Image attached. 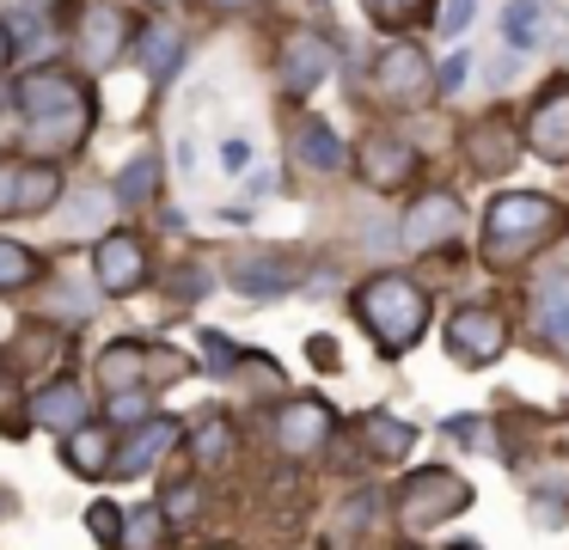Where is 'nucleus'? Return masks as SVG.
<instances>
[{"label": "nucleus", "instance_id": "obj_3", "mask_svg": "<svg viewBox=\"0 0 569 550\" xmlns=\"http://www.w3.org/2000/svg\"><path fill=\"white\" fill-rule=\"evenodd\" d=\"M471 508V483L453 477L447 464H422L405 489H398V526L410 532H429V526H447L453 513Z\"/></svg>", "mask_w": 569, "mask_h": 550}, {"label": "nucleus", "instance_id": "obj_14", "mask_svg": "<svg viewBox=\"0 0 569 550\" xmlns=\"http://www.w3.org/2000/svg\"><path fill=\"white\" fill-rule=\"evenodd\" d=\"M172 447H178V422H172V416H148V422H136V428H129V440L111 452V471L117 477H148Z\"/></svg>", "mask_w": 569, "mask_h": 550}, {"label": "nucleus", "instance_id": "obj_44", "mask_svg": "<svg viewBox=\"0 0 569 550\" xmlns=\"http://www.w3.org/2000/svg\"><path fill=\"white\" fill-rule=\"evenodd\" d=\"M214 12H246V7H263V0H209Z\"/></svg>", "mask_w": 569, "mask_h": 550}, {"label": "nucleus", "instance_id": "obj_42", "mask_svg": "<svg viewBox=\"0 0 569 550\" xmlns=\"http://www.w3.org/2000/svg\"><path fill=\"white\" fill-rule=\"evenodd\" d=\"M221 166H227V171H246V166H251V147H246V141H227V147H221Z\"/></svg>", "mask_w": 569, "mask_h": 550}, {"label": "nucleus", "instance_id": "obj_9", "mask_svg": "<svg viewBox=\"0 0 569 550\" xmlns=\"http://www.w3.org/2000/svg\"><path fill=\"white\" fill-rule=\"evenodd\" d=\"M520 122L515 117H502V110H490L483 122H471V134H466V166L478 171V178H508V171L520 166Z\"/></svg>", "mask_w": 569, "mask_h": 550}, {"label": "nucleus", "instance_id": "obj_20", "mask_svg": "<svg viewBox=\"0 0 569 550\" xmlns=\"http://www.w3.org/2000/svg\"><path fill=\"white\" fill-rule=\"evenodd\" d=\"M99 379H104V391L148 386V342H141V337L104 342V349H99Z\"/></svg>", "mask_w": 569, "mask_h": 550}, {"label": "nucleus", "instance_id": "obj_39", "mask_svg": "<svg viewBox=\"0 0 569 550\" xmlns=\"http://www.w3.org/2000/svg\"><path fill=\"white\" fill-rule=\"evenodd\" d=\"M471 12H478V0H447V12H441V37H459L471 24Z\"/></svg>", "mask_w": 569, "mask_h": 550}, {"label": "nucleus", "instance_id": "obj_21", "mask_svg": "<svg viewBox=\"0 0 569 550\" xmlns=\"http://www.w3.org/2000/svg\"><path fill=\"white\" fill-rule=\"evenodd\" d=\"M295 159L307 171H343L349 166V147H343V134L331 129V122H319V117H307L295 129Z\"/></svg>", "mask_w": 569, "mask_h": 550}, {"label": "nucleus", "instance_id": "obj_31", "mask_svg": "<svg viewBox=\"0 0 569 550\" xmlns=\"http://www.w3.org/2000/svg\"><path fill=\"white\" fill-rule=\"evenodd\" d=\"M148 416H153V398L141 386L111 391V403H104V422H111V428H136V422H148Z\"/></svg>", "mask_w": 569, "mask_h": 550}, {"label": "nucleus", "instance_id": "obj_34", "mask_svg": "<svg viewBox=\"0 0 569 550\" xmlns=\"http://www.w3.org/2000/svg\"><path fill=\"white\" fill-rule=\"evenodd\" d=\"M447 434H453L459 447H471V452H490V447H496L483 416H447Z\"/></svg>", "mask_w": 569, "mask_h": 550}, {"label": "nucleus", "instance_id": "obj_6", "mask_svg": "<svg viewBox=\"0 0 569 550\" xmlns=\"http://www.w3.org/2000/svg\"><path fill=\"white\" fill-rule=\"evenodd\" d=\"M331 428H337V416L325 398H288L270 422V440H276L282 459H312V452L331 440Z\"/></svg>", "mask_w": 569, "mask_h": 550}, {"label": "nucleus", "instance_id": "obj_7", "mask_svg": "<svg viewBox=\"0 0 569 550\" xmlns=\"http://www.w3.org/2000/svg\"><path fill=\"white\" fill-rule=\"evenodd\" d=\"M466 232V208H459L453 190H422L417 202L405 208V244L410 251H441Z\"/></svg>", "mask_w": 569, "mask_h": 550}, {"label": "nucleus", "instance_id": "obj_46", "mask_svg": "<svg viewBox=\"0 0 569 550\" xmlns=\"http://www.w3.org/2000/svg\"><path fill=\"white\" fill-rule=\"evenodd\" d=\"M148 7H178V0H148Z\"/></svg>", "mask_w": 569, "mask_h": 550}, {"label": "nucleus", "instance_id": "obj_43", "mask_svg": "<svg viewBox=\"0 0 569 550\" xmlns=\"http://www.w3.org/2000/svg\"><path fill=\"white\" fill-rule=\"evenodd\" d=\"M312 361L331 367V361H337V342H325V337H319V342H312Z\"/></svg>", "mask_w": 569, "mask_h": 550}, {"label": "nucleus", "instance_id": "obj_41", "mask_svg": "<svg viewBox=\"0 0 569 550\" xmlns=\"http://www.w3.org/2000/svg\"><path fill=\"white\" fill-rule=\"evenodd\" d=\"M178 293H209V269L184 263V269H178Z\"/></svg>", "mask_w": 569, "mask_h": 550}, {"label": "nucleus", "instance_id": "obj_48", "mask_svg": "<svg viewBox=\"0 0 569 550\" xmlns=\"http://www.w3.org/2000/svg\"><path fill=\"white\" fill-rule=\"evenodd\" d=\"M453 550H478V544H453Z\"/></svg>", "mask_w": 569, "mask_h": 550}, {"label": "nucleus", "instance_id": "obj_24", "mask_svg": "<svg viewBox=\"0 0 569 550\" xmlns=\"http://www.w3.org/2000/svg\"><path fill=\"white\" fill-rule=\"evenodd\" d=\"M62 202V171L50 159H31L19 166V196H13V214H50Z\"/></svg>", "mask_w": 569, "mask_h": 550}, {"label": "nucleus", "instance_id": "obj_12", "mask_svg": "<svg viewBox=\"0 0 569 550\" xmlns=\"http://www.w3.org/2000/svg\"><path fill=\"white\" fill-rule=\"evenodd\" d=\"M13 104H19V117H56V110L87 104V86L68 68H31L26 80L13 86Z\"/></svg>", "mask_w": 569, "mask_h": 550}, {"label": "nucleus", "instance_id": "obj_23", "mask_svg": "<svg viewBox=\"0 0 569 550\" xmlns=\"http://www.w3.org/2000/svg\"><path fill=\"white\" fill-rule=\"evenodd\" d=\"M62 452H68V464H74V477H104V471H111V452H117L111 422H104V428H87V422L68 428Z\"/></svg>", "mask_w": 569, "mask_h": 550}, {"label": "nucleus", "instance_id": "obj_25", "mask_svg": "<svg viewBox=\"0 0 569 550\" xmlns=\"http://www.w3.org/2000/svg\"><path fill=\"white\" fill-rule=\"evenodd\" d=\"M545 31H551V7H545V0H508V7H502L508 49H539Z\"/></svg>", "mask_w": 569, "mask_h": 550}, {"label": "nucleus", "instance_id": "obj_5", "mask_svg": "<svg viewBox=\"0 0 569 550\" xmlns=\"http://www.w3.org/2000/svg\"><path fill=\"white\" fill-rule=\"evenodd\" d=\"M447 354H453L459 367H490L508 354V324L502 312H490V306H459L453 324H447Z\"/></svg>", "mask_w": 569, "mask_h": 550}, {"label": "nucleus", "instance_id": "obj_18", "mask_svg": "<svg viewBox=\"0 0 569 550\" xmlns=\"http://www.w3.org/2000/svg\"><path fill=\"white\" fill-rule=\"evenodd\" d=\"M31 129L19 134L26 141V153H74L80 141H87V129H92V110L87 104H74V110H56V117H26Z\"/></svg>", "mask_w": 569, "mask_h": 550}, {"label": "nucleus", "instance_id": "obj_32", "mask_svg": "<svg viewBox=\"0 0 569 550\" xmlns=\"http://www.w3.org/2000/svg\"><path fill=\"white\" fill-rule=\"evenodd\" d=\"M380 489H356V496H349L343 501V513H337V532H343V538H356V532H368V520H373V513H380Z\"/></svg>", "mask_w": 569, "mask_h": 550}, {"label": "nucleus", "instance_id": "obj_4", "mask_svg": "<svg viewBox=\"0 0 569 550\" xmlns=\"http://www.w3.org/2000/svg\"><path fill=\"white\" fill-rule=\"evenodd\" d=\"M373 86H380L386 104H422V98L435 92V68H429V56H422V43H410V37L386 43L380 61H373Z\"/></svg>", "mask_w": 569, "mask_h": 550}, {"label": "nucleus", "instance_id": "obj_27", "mask_svg": "<svg viewBox=\"0 0 569 550\" xmlns=\"http://www.w3.org/2000/svg\"><path fill=\"white\" fill-rule=\"evenodd\" d=\"M153 190H160V153H136L123 171H117V190L111 196L123 208H136V202H148Z\"/></svg>", "mask_w": 569, "mask_h": 550}, {"label": "nucleus", "instance_id": "obj_38", "mask_svg": "<svg viewBox=\"0 0 569 550\" xmlns=\"http://www.w3.org/2000/svg\"><path fill=\"white\" fill-rule=\"evenodd\" d=\"M160 513H166V526H172V520H190V513H197V489H190V483H178V489H166V501H160Z\"/></svg>", "mask_w": 569, "mask_h": 550}, {"label": "nucleus", "instance_id": "obj_22", "mask_svg": "<svg viewBox=\"0 0 569 550\" xmlns=\"http://www.w3.org/2000/svg\"><path fill=\"white\" fill-rule=\"evenodd\" d=\"M361 447H368L373 459L398 464L410 447H417V428H410L405 416H392V410H368L361 416Z\"/></svg>", "mask_w": 569, "mask_h": 550}, {"label": "nucleus", "instance_id": "obj_35", "mask_svg": "<svg viewBox=\"0 0 569 550\" xmlns=\"http://www.w3.org/2000/svg\"><path fill=\"white\" fill-rule=\"evenodd\" d=\"M422 7H429V0H368V12L386 24V31H405V24L417 19Z\"/></svg>", "mask_w": 569, "mask_h": 550}, {"label": "nucleus", "instance_id": "obj_8", "mask_svg": "<svg viewBox=\"0 0 569 550\" xmlns=\"http://www.w3.org/2000/svg\"><path fill=\"white\" fill-rule=\"evenodd\" d=\"M92 276L117 300L148 288V244H141V232H104L99 251H92Z\"/></svg>", "mask_w": 569, "mask_h": 550}, {"label": "nucleus", "instance_id": "obj_47", "mask_svg": "<svg viewBox=\"0 0 569 550\" xmlns=\"http://www.w3.org/2000/svg\"><path fill=\"white\" fill-rule=\"evenodd\" d=\"M209 550H239V544H209Z\"/></svg>", "mask_w": 569, "mask_h": 550}, {"label": "nucleus", "instance_id": "obj_33", "mask_svg": "<svg viewBox=\"0 0 569 550\" xmlns=\"http://www.w3.org/2000/svg\"><path fill=\"white\" fill-rule=\"evenodd\" d=\"M87 532L99 538V544L117 550V532H123V508H117V501H92V508H87Z\"/></svg>", "mask_w": 569, "mask_h": 550}, {"label": "nucleus", "instance_id": "obj_1", "mask_svg": "<svg viewBox=\"0 0 569 550\" xmlns=\"http://www.w3.org/2000/svg\"><path fill=\"white\" fill-rule=\"evenodd\" d=\"M563 227H569L563 202H551V196H539V190H502L483 208V263H496V269L527 263V257H539Z\"/></svg>", "mask_w": 569, "mask_h": 550}, {"label": "nucleus", "instance_id": "obj_37", "mask_svg": "<svg viewBox=\"0 0 569 550\" xmlns=\"http://www.w3.org/2000/svg\"><path fill=\"white\" fill-rule=\"evenodd\" d=\"M202 354H209V373H233V367H239L233 342H227V337H214V330H202Z\"/></svg>", "mask_w": 569, "mask_h": 550}, {"label": "nucleus", "instance_id": "obj_28", "mask_svg": "<svg viewBox=\"0 0 569 550\" xmlns=\"http://www.w3.org/2000/svg\"><path fill=\"white\" fill-rule=\"evenodd\" d=\"M38 251H26L19 239H0V293H19V288H31L38 281Z\"/></svg>", "mask_w": 569, "mask_h": 550}, {"label": "nucleus", "instance_id": "obj_19", "mask_svg": "<svg viewBox=\"0 0 569 550\" xmlns=\"http://www.w3.org/2000/svg\"><path fill=\"white\" fill-rule=\"evenodd\" d=\"M136 56H141V73H148L153 86H166L178 73V61H184V31L178 24H141L136 31Z\"/></svg>", "mask_w": 569, "mask_h": 550}, {"label": "nucleus", "instance_id": "obj_40", "mask_svg": "<svg viewBox=\"0 0 569 550\" xmlns=\"http://www.w3.org/2000/svg\"><path fill=\"white\" fill-rule=\"evenodd\" d=\"M13 196H19V166H0V220L13 214Z\"/></svg>", "mask_w": 569, "mask_h": 550}, {"label": "nucleus", "instance_id": "obj_45", "mask_svg": "<svg viewBox=\"0 0 569 550\" xmlns=\"http://www.w3.org/2000/svg\"><path fill=\"white\" fill-rule=\"evenodd\" d=\"M7 61H13V31L0 24V68H7Z\"/></svg>", "mask_w": 569, "mask_h": 550}, {"label": "nucleus", "instance_id": "obj_11", "mask_svg": "<svg viewBox=\"0 0 569 550\" xmlns=\"http://www.w3.org/2000/svg\"><path fill=\"white\" fill-rule=\"evenodd\" d=\"M417 147L405 141V134H368V141L356 147V171L361 183H373V190H398V183L417 178Z\"/></svg>", "mask_w": 569, "mask_h": 550}, {"label": "nucleus", "instance_id": "obj_29", "mask_svg": "<svg viewBox=\"0 0 569 550\" xmlns=\"http://www.w3.org/2000/svg\"><path fill=\"white\" fill-rule=\"evenodd\" d=\"M160 532H166L160 501H153V508H136V513H123V532H117V550H153V544H160Z\"/></svg>", "mask_w": 569, "mask_h": 550}, {"label": "nucleus", "instance_id": "obj_17", "mask_svg": "<svg viewBox=\"0 0 569 550\" xmlns=\"http://www.w3.org/2000/svg\"><path fill=\"white\" fill-rule=\"evenodd\" d=\"M87 422V391L74 379H43L31 391V428H50V434H68V428Z\"/></svg>", "mask_w": 569, "mask_h": 550}, {"label": "nucleus", "instance_id": "obj_13", "mask_svg": "<svg viewBox=\"0 0 569 550\" xmlns=\"http://www.w3.org/2000/svg\"><path fill=\"white\" fill-rule=\"evenodd\" d=\"M276 68H282L288 92L307 98V92H319V86H325V73L337 68V56H331V43H325L319 31H295L282 43V56H276Z\"/></svg>", "mask_w": 569, "mask_h": 550}, {"label": "nucleus", "instance_id": "obj_26", "mask_svg": "<svg viewBox=\"0 0 569 550\" xmlns=\"http://www.w3.org/2000/svg\"><path fill=\"white\" fill-rule=\"evenodd\" d=\"M190 447H197L202 471H221V464L233 459V428H227V416H202V422L190 428Z\"/></svg>", "mask_w": 569, "mask_h": 550}, {"label": "nucleus", "instance_id": "obj_10", "mask_svg": "<svg viewBox=\"0 0 569 550\" xmlns=\"http://www.w3.org/2000/svg\"><path fill=\"white\" fill-rule=\"evenodd\" d=\"M129 37H136V24L117 0H87V12H80V61L87 68H117Z\"/></svg>", "mask_w": 569, "mask_h": 550}, {"label": "nucleus", "instance_id": "obj_15", "mask_svg": "<svg viewBox=\"0 0 569 550\" xmlns=\"http://www.w3.org/2000/svg\"><path fill=\"white\" fill-rule=\"evenodd\" d=\"M527 147L539 159H569V86H551L539 104L527 110Z\"/></svg>", "mask_w": 569, "mask_h": 550}, {"label": "nucleus", "instance_id": "obj_2", "mask_svg": "<svg viewBox=\"0 0 569 550\" xmlns=\"http://www.w3.org/2000/svg\"><path fill=\"white\" fill-rule=\"evenodd\" d=\"M356 318L386 354H405L429 330V293H422V281L398 276V269H380L356 288Z\"/></svg>", "mask_w": 569, "mask_h": 550}, {"label": "nucleus", "instance_id": "obj_16", "mask_svg": "<svg viewBox=\"0 0 569 550\" xmlns=\"http://www.w3.org/2000/svg\"><path fill=\"white\" fill-rule=\"evenodd\" d=\"M227 276H233V288L246 293V300H276V293L295 288V263L276 257V251H239Z\"/></svg>", "mask_w": 569, "mask_h": 550}, {"label": "nucleus", "instance_id": "obj_36", "mask_svg": "<svg viewBox=\"0 0 569 550\" xmlns=\"http://www.w3.org/2000/svg\"><path fill=\"white\" fill-rule=\"evenodd\" d=\"M466 80H471V56H466V49H453V56L435 68V92H459Z\"/></svg>", "mask_w": 569, "mask_h": 550}, {"label": "nucleus", "instance_id": "obj_30", "mask_svg": "<svg viewBox=\"0 0 569 550\" xmlns=\"http://www.w3.org/2000/svg\"><path fill=\"white\" fill-rule=\"evenodd\" d=\"M539 324L551 330L557 342H569V276H551L539 288Z\"/></svg>", "mask_w": 569, "mask_h": 550}]
</instances>
